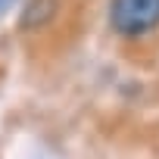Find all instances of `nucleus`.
Wrapping results in <instances>:
<instances>
[{
    "instance_id": "obj_1",
    "label": "nucleus",
    "mask_w": 159,
    "mask_h": 159,
    "mask_svg": "<svg viewBox=\"0 0 159 159\" xmlns=\"http://www.w3.org/2000/svg\"><path fill=\"white\" fill-rule=\"evenodd\" d=\"M109 28L122 38H143L159 28V0H112Z\"/></svg>"
},
{
    "instance_id": "obj_2",
    "label": "nucleus",
    "mask_w": 159,
    "mask_h": 159,
    "mask_svg": "<svg viewBox=\"0 0 159 159\" xmlns=\"http://www.w3.org/2000/svg\"><path fill=\"white\" fill-rule=\"evenodd\" d=\"M56 10H59V0H28V3H25V10H22L19 25H22L25 31L44 28V25H50V22H53Z\"/></svg>"
},
{
    "instance_id": "obj_3",
    "label": "nucleus",
    "mask_w": 159,
    "mask_h": 159,
    "mask_svg": "<svg viewBox=\"0 0 159 159\" xmlns=\"http://www.w3.org/2000/svg\"><path fill=\"white\" fill-rule=\"evenodd\" d=\"M10 3H13V0H0V13H3V10H7Z\"/></svg>"
}]
</instances>
